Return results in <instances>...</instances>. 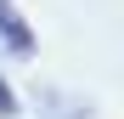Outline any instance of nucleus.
<instances>
[{"mask_svg":"<svg viewBox=\"0 0 124 119\" xmlns=\"http://www.w3.org/2000/svg\"><path fill=\"white\" fill-rule=\"evenodd\" d=\"M0 40L17 51V57H34L39 46H34V28H28V17L11 6V0H0Z\"/></svg>","mask_w":124,"mask_h":119,"instance_id":"obj_1","label":"nucleus"},{"mask_svg":"<svg viewBox=\"0 0 124 119\" xmlns=\"http://www.w3.org/2000/svg\"><path fill=\"white\" fill-rule=\"evenodd\" d=\"M23 113V102H17V91H11V79L0 74V119H17Z\"/></svg>","mask_w":124,"mask_h":119,"instance_id":"obj_2","label":"nucleus"}]
</instances>
